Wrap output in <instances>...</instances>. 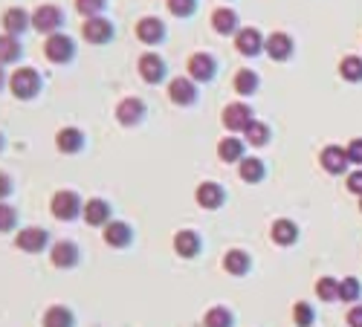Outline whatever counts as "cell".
<instances>
[{
    "mask_svg": "<svg viewBox=\"0 0 362 327\" xmlns=\"http://www.w3.org/2000/svg\"><path fill=\"white\" fill-rule=\"evenodd\" d=\"M44 87V78L35 67H18L9 76V93L18 102H32Z\"/></svg>",
    "mask_w": 362,
    "mask_h": 327,
    "instance_id": "6da1fadb",
    "label": "cell"
},
{
    "mask_svg": "<svg viewBox=\"0 0 362 327\" xmlns=\"http://www.w3.org/2000/svg\"><path fill=\"white\" fill-rule=\"evenodd\" d=\"M49 211H53L55 220L70 223V220L81 218V211H85V200H81L73 188H61V191L53 194V200H49Z\"/></svg>",
    "mask_w": 362,
    "mask_h": 327,
    "instance_id": "7a4b0ae2",
    "label": "cell"
},
{
    "mask_svg": "<svg viewBox=\"0 0 362 327\" xmlns=\"http://www.w3.org/2000/svg\"><path fill=\"white\" fill-rule=\"evenodd\" d=\"M44 58L49 64H70L76 58V41L67 32H55V35L44 38Z\"/></svg>",
    "mask_w": 362,
    "mask_h": 327,
    "instance_id": "3957f363",
    "label": "cell"
},
{
    "mask_svg": "<svg viewBox=\"0 0 362 327\" xmlns=\"http://www.w3.org/2000/svg\"><path fill=\"white\" fill-rule=\"evenodd\" d=\"M15 247L26 255H38V252L53 247V243H49V232L44 226H24V229H18V235H15Z\"/></svg>",
    "mask_w": 362,
    "mask_h": 327,
    "instance_id": "277c9868",
    "label": "cell"
},
{
    "mask_svg": "<svg viewBox=\"0 0 362 327\" xmlns=\"http://www.w3.org/2000/svg\"><path fill=\"white\" fill-rule=\"evenodd\" d=\"M64 26V12L55 3H41L35 12H32V29L41 32V35H55Z\"/></svg>",
    "mask_w": 362,
    "mask_h": 327,
    "instance_id": "5b68a950",
    "label": "cell"
},
{
    "mask_svg": "<svg viewBox=\"0 0 362 327\" xmlns=\"http://www.w3.org/2000/svg\"><path fill=\"white\" fill-rule=\"evenodd\" d=\"M81 38H85L87 44H93V46H105V44H110L113 38H117V26H113V21H107L105 15L87 18L85 24H81Z\"/></svg>",
    "mask_w": 362,
    "mask_h": 327,
    "instance_id": "8992f818",
    "label": "cell"
},
{
    "mask_svg": "<svg viewBox=\"0 0 362 327\" xmlns=\"http://www.w3.org/2000/svg\"><path fill=\"white\" fill-rule=\"evenodd\" d=\"M221 122H223V127L229 130V134H243V130L255 122V116H252V107L246 102H232V105L223 107Z\"/></svg>",
    "mask_w": 362,
    "mask_h": 327,
    "instance_id": "52a82bcc",
    "label": "cell"
},
{
    "mask_svg": "<svg viewBox=\"0 0 362 327\" xmlns=\"http://www.w3.org/2000/svg\"><path fill=\"white\" fill-rule=\"evenodd\" d=\"M186 76L191 81H197V85H206V81H212L218 76V61L215 55H209V53H194L189 55L186 61Z\"/></svg>",
    "mask_w": 362,
    "mask_h": 327,
    "instance_id": "ba28073f",
    "label": "cell"
},
{
    "mask_svg": "<svg viewBox=\"0 0 362 327\" xmlns=\"http://www.w3.org/2000/svg\"><path fill=\"white\" fill-rule=\"evenodd\" d=\"M134 32H137V41L145 44V46H160L162 41H166V24H162L157 15H145V18H139Z\"/></svg>",
    "mask_w": 362,
    "mask_h": 327,
    "instance_id": "9c48e42d",
    "label": "cell"
},
{
    "mask_svg": "<svg viewBox=\"0 0 362 327\" xmlns=\"http://www.w3.org/2000/svg\"><path fill=\"white\" fill-rule=\"evenodd\" d=\"M145 113H148V105L139 99V96H125V99L117 105V122L122 127H137V125H142Z\"/></svg>",
    "mask_w": 362,
    "mask_h": 327,
    "instance_id": "30bf717a",
    "label": "cell"
},
{
    "mask_svg": "<svg viewBox=\"0 0 362 327\" xmlns=\"http://www.w3.org/2000/svg\"><path fill=\"white\" fill-rule=\"evenodd\" d=\"M137 73H139V78L145 81V85H160L169 73L166 58H162L160 53H142L139 64H137Z\"/></svg>",
    "mask_w": 362,
    "mask_h": 327,
    "instance_id": "8fae6325",
    "label": "cell"
},
{
    "mask_svg": "<svg viewBox=\"0 0 362 327\" xmlns=\"http://www.w3.org/2000/svg\"><path fill=\"white\" fill-rule=\"evenodd\" d=\"M134 235H137L134 226L125 223V220H117V218L102 229V240L107 243L110 249H128L130 243H134Z\"/></svg>",
    "mask_w": 362,
    "mask_h": 327,
    "instance_id": "7c38bea8",
    "label": "cell"
},
{
    "mask_svg": "<svg viewBox=\"0 0 362 327\" xmlns=\"http://www.w3.org/2000/svg\"><path fill=\"white\" fill-rule=\"evenodd\" d=\"M81 220L93 229H105L113 220V206L105 197H90L85 200V211H81Z\"/></svg>",
    "mask_w": 362,
    "mask_h": 327,
    "instance_id": "4fadbf2b",
    "label": "cell"
},
{
    "mask_svg": "<svg viewBox=\"0 0 362 327\" xmlns=\"http://www.w3.org/2000/svg\"><path fill=\"white\" fill-rule=\"evenodd\" d=\"M78 243L76 240H55L53 247H49V264L55 269H73L78 264Z\"/></svg>",
    "mask_w": 362,
    "mask_h": 327,
    "instance_id": "5bb4252c",
    "label": "cell"
},
{
    "mask_svg": "<svg viewBox=\"0 0 362 327\" xmlns=\"http://www.w3.org/2000/svg\"><path fill=\"white\" fill-rule=\"evenodd\" d=\"M169 99L177 107H191L197 102V81H191L189 76H177L169 81Z\"/></svg>",
    "mask_w": 362,
    "mask_h": 327,
    "instance_id": "9a60e30c",
    "label": "cell"
},
{
    "mask_svg": "<svg viewBox=\"0 0 362 327\" xmlns=\"http://www.w3.org/2000/svg\"><path fill=\"white\" fill-rule=\"evenodd\" d=\"M194 200H197V206H200V209L215 211V209H221L226 203V188L221 183H215V179H206V183L197 186Z\"/></svg>",
    "mask_w": 362,
    "mask_h": 327,
    "instance_id": "2e32d148",
    "label": "cell"
},
{
    "mask_svg": "<svg viewBox=\"0 0 362 327\" xmlns=\"http://www.w3.org/2000/svg\"><path fill=\"white\" fill-rule=\"evenodd\" d=\"M85 145H87V136H85V130H81V127L67 125V127H61L55 134V148L61 154H67V157L81 154V151H85Z\"/></svg>",
    "mask_w": 362,
    "mask_h": 327,
    "instance_id": "e0dca14e",
    "label": "cell"
},
{
    "mask_svg": "<svg viewBox=\"0 0 362 327\" xmlns=\"http://www.w3.org/2000/svg\"><path fill=\"white\" fill-rule=\"evenodd\" d=\"M264 35L255 29V26H243V29H238V35H235V50L243 55V58H255V55H261L264 53Z\"/></svg>",
    "mask_w": 362,
    "mask_h": 327,
    "instance_id": "ac0fdd59",
    "label": "cell"
},
{
    "mask_svg": "<svg viewBox=\"0 0 362 327\" xmlns=\"http://www.w3.org/2000/svg\"><path fill=\"white\" fill-rule=\"evenodd\" d=\"M0 26H3L6 35L21 38L26 29H32V12H26L24 6H9L3 12V18H0Z\"/></svg>",
    "mask_w": 362,
    "mask_h": 327,
    "instance_id": "d6986e66",
    "label": "cell"
},
{
    "mask_svg": "<svg viewBox=\"0 0 362 327\" xmlns=\"http://www.w3.org/2000/svg\"><path fill=\"white\" fill-rule=\"evenodd\" d=\"M200 249H203V238L197 235L194 229H180V232L174 235V252H177L180 258L191 260V258L200 255Z\"/></svg>",
    "mask_w": 362,
    "mask_h": 327,
    "instance_id": "ffe728a7",
    "label": "cell"
},
{
    "mask_svg": "<svg viewBox=\"0 0 362 327\" xmlns=\"http://www.w3.org/2000/svg\"><path fill=\"white\" fill-rule=\"evenodd\" d=\"M293 38L287 35V32H273V35H267L264 41V53L273 58V61H287L293 55Z\"/></svg>",
    "mask_w": 362,
    "mask_h": 327,
    "instance_id": "44dd1931",
    "label": "cell"
},
{
    "mask_svg": "<svg viewBox=\"0 0 362 327\" xmlns=\"http://www.w3.org/2000/svg\"><path fill=\"white\" fill-rule=\"evenodd\" d=\"M212 29H215L218 35H238V15H235V9L221 6V9L212 12Z\"/></svg>",
    "mask_w": 362,
    "mask_h": 327,
    "instance_id": "7402d4cb",
    "label": "cell"
},
{
    "mask_svg": "<svg viewBox=\"0 0 362 327\" xmlns=\"http://www.w3.org/2000/svg\"><path fill=\"white\" fill-rule=\"evenodd\" d=\"M348 151L339 148V145H327V148L322 151V168L327 174H342L345 168H348Z\"/></svg>",
    "mask_w": 362,
    "mask_h": 327,
    "instance_id": "603a6c76",
    "label": "cell"
},
{
    "mask_svg": "<svg viewBox=\"0 0 362 327\" xmlns=\"http://www.w3.org/2000/svg\"><path fill=\"white\" fill-rule=\"evenodd\" d=\"M24 55V44L21 38H15V35H0V67H9V64H18Z\"/></svg>",
    "mask_w": 362,
    "mask_h": 327,
    "instance_id": "cb8c5ba5",
    "label": "cell"
},
{
    "mask_svg": "<svg viewBox=\"0 0 362 327\" xmlns=\"http://www.w3.org/2000/svg\"><path fill=\"white\" fill-rule=\"evenodd\" d=\"M41 324H44V327H76V316H73L70 307L53 304V307H46Z\"/></svg>",
    "mask_w": 362,
    "mask_h": 327,
    "instance_id": "d4e9b609",
    "label": "cell"
},
{
    "mask_svg": "<svg viewBox=\"0 0 362 327\" xmlns=\"http://www.w3.org/2000/svg\"><path fill=\"white\" fill-rule=\"evenodd\" d=\"M250 267H252V258H250V252H246V249H229L223 255V269L229 275H246V272H250Z\"/></svg>",
    "mask_w": 362,
    "mask_h": 327,
    "instance_id": "484cf974",
    "label": "cell"
},
{
    "mask_svg": "<svg viewBox=\"0 0 362 327\" xmlns=\"http://www.w3.org/2000/svg\"><path fill=\"white\" fill-rule=\"evenodd\" d=\"M270 238H273V243H278V247H293V243L299 240V226H295L293 220H275L273 229H270Z\"/></svg>",
    "mask_w": 362,
    "mask_h": 327,
    "instance_id": "4316f807",
    "label": "cell"
},
{
    "mask_svg": "<svg viewBox=\"0 0 362 327\" xmlns=\"http://www.w3.org/2000/svg\"><path fill=\"white\" fill-rule=\"evenodd\" d=\"M238 174H241L243 183H261V179L267 177V168L258 157H243L241 166H238Z\"/></svg>",
    "mask_w": 362,
    "mask_h": 327,
    "instance_id": "83f0119b",
    "label": "cell"
},
{
    "mask_svg": "<svg viewBox=\"0 0 362 327\" xmlns=\"http://www.w3.org/2000/svg\"><path fill=\"white\" fill-rule=\"evenodd\" d=\"M243 148H246V142L238 139V136H223L218 142V157L223 162H241L243 159Z\"/></svg>",
    "mask_w": 362,
    "mask_h": 327,
    "instance_id": "f1b7e54d",
    "label": "cell"
},
{
    "mask_svg": "<svg viewBox=\"0 0 362 327\" xmlns=\"http://www.w3.org/2000/svg\"><path fill=\"white\" fill-rule=\"evenodd\" d=\"M232 324H235V316L229 313V307H223V304L209 307L203 316V327H232Z\"/></svg>",
    "mask_w": 362,
    "mask_h": 327,
    "instance_id": "f546056e",
    "label": "cell"
},
{
    "mask_svg": "<svg viewBox=\"0 0 362 327\" xmlns=\"http://www.w3.org/2000/svg\"><path fill=\"white\" fill-rule=\"evenodd\" d=\"M232 87H235V93L238 96H252L255 90H258V73H252V70H238L235 73V78H232Z\"/></svg>",
    "mask_w": 362,
    "mask_h": 327,
    "instance_id": "4dcf8cb0",
    "label": "cell"
},
{
    "mask_svg": "<svg viewBox=\"0 0 362 327\" xmlns=\"http://www.w3.org/2000/svg\"><path fill=\"white\" fill-rule=\"evenodd\" d=\"M243 142L246 145H252V148H264V145L270 142V127L264 125V122H252L250 127H246L243 130Z\"/></svg>",
    "mask_w": 362,
    "mask_h": 327,
    "instance_id": "1f68e13d",
    "label": "cell"
},
{
    "mask_svg": "<svg viewBox=\"0 0 362 327\" xmlns=\"http://www.w3.org/2000/svg\"><path fill=\"white\" fill-rule=\"evenodd\" d=\"M339 76H342L345 81H362V58H356V55L342 58V64H339Z\"/></svg>",
    "mask_w": 362,
    "mask_h": 327,
    "instance_id": "d6a6232c",
    "label": "cell"
},
{
    "mask_svg": "<svg viewBox=\"0 0 362 327\" xmlns=\"http://www.w3.org/2000/svg\"><path fill=\"white\" fill-rule=\"evenodd\" d=\"M15 229H18V209L3 200L0 203V235L15 232Z\"/></svg>",
    "mask_w": 362,
    "mask_h": 327,
    "instance_id": "836d02e7",
    "label": "cell"
},
{
    "mask_svg": "<svg viewBox=\"0 0 362 327\" xmlns=\"http://www.w3.org/2000/svg\"><path fill=\"white\" fill-rule=\"evenodd\" d=\"M107 9V0H76V12L81 15V18H98Z\"/></svg>",
    "mask_w": 362,
    "mask_h": 327,
    "instance_id": "e575fe53",
    "label": "cell"
},
{
    "mask_svg": "<svg viewBox=\"0 0 362 327\" xmlns=\"http://www.w3.org/2000/svg\"><path fill=\"white\" fill-rule=\"evenodd\" d=\"M166 9L169 15H174V18H191V15L197 12V0H166Z\"/></svg>",
    "mask_w": 362,
    "mask_h": 327,
    "instance_id": "d590c367",
    "label": "cell"
},
{
    "mask_svg": "<svg viewBox=\"0 0 362 327\" xmlns=\"http://www.w3.org/2000/svg\"><path fill=\"white\" fill-rule=\"evenodd\" d=\"M293 319H295V324H299V327H313L316 313H313V307H310L307 301H299L293 307Z\"/></svg>",
    "mask_w": 362,
    "mask_h": 327,
    "instance_id": "8d00e7d4",
    "label": "cell"
},
{
    "mask_svg": "<svg viewBox=\"0 0 362 327\" xmlns=\"http://www.w3.org/2000/svg\"><path fill=\"white\" fill-rule=\"evenodd\" d=\"M316 296L322 301H336L339 299V281H334V278H322V281L316 284Z\"/></svg>",
    "mask_w": 362,
    "mask_h": 327,
    "instance_id": "74e56055",
    "label": "cell"
},
{
    "mask_svg": "<svg viewBox=\"0 0 362 327\" xmlns=\"http://www.w3.org/2000/svg\"><path fill=\"white\" fill-rule=\"evenodd\" d=\"M359 281L356 278H345V281H339V301H356L359 299Z\"/></svg>",
    "mask_w": 362,
    "mask_h": 327,
    "instance_id": "f35d334b",
    "label": "cell"
},
{
    "mask_svg": "<svg viewBox=\"0 0 362 327\" xmlns=\"http://www.w3.org/2000/svg\"><path fill=\"white\" fill-rule=\"evenodd\" d=\"M12 194H15V179H12L6 171H0V203L9 200Z\"/></svg>",
    "mask_w": 362,
    "mask_h": 327,
    "instance_id": "ab89813d",
    "label": "cell"
},
{
    "mask_svg": "<svg viewBox=\"0 0 362 327\" xmlns=\"http://www.w3.org/2000/svg\"><path fill=\"white\" fill-rule=\"evenodd\" d=\"M345 151H348V159H351V162L362 166V139H351V142H348V148H345Z\"/></svg>",
    "mask_w": 362,
    "mask_h": 327,
    "instance_id": "60d3db41",
    "label": "cell"
},
{
    "mask_svg": "<svg viewBox=\"0 0 362 327\" xmlns=\"http://www.w3.org/2000/svg\"><path fill=\"white\" fill-rule=\"evenodd\" d=\"M348 188H351L354 194H359V197H362V171H354V174L348 177Z\"/></svg>",
    "mask_w": 362,
    "mask_h": 327,
    "instance_id": "b9f144b4",
    "label": "cell"
},
{
    "mask_svg": "<svg viewBox=\"0 0 362 327\" xmlns=\"http://www.w3.org/2000/svg\"><path fill=\"white\" fill-rule=\"evenodd\" d=\"M348 324H351V327H362V307H351Z\"/></svg>",
    "mask_w": 362,
    "mask_h": 327,
    "instance_id": "7bdbcfd3",
    "label": "cell"
},
{
    "mask_svg": "<svg viewBox=\"0 0 362 327\" xmlns=\"http://www.w3.org/2000/svg\"><path fill=\"white\" fill-rule=\"evenodd\" d=\"M3 87H9V78H6V73H3V67H0V90Z\"/></svg>",
    "mask_w": 362,
    "mask_h": 327,
    "instance_id": "ee69618b",
    "label": "cell"
},
{
    "mask_svg": "<svg viewBox=\"0 0 362 327\" xmlns=\"http://www.w3.org/2000/svg\"><path fill=\"white\" fill-rule=\"evenodd\" d=\"M3 145H6V139H3V134H0V151H3Z\"/></svg>",
    "mask_w": 362,
    "mask_h": 327,
    "instance_id": "f6af8a7d",
    "label": "cell"
},
{
    "mask_svg": "<svg viewBox=\"0 0 362 327\" xmlns=\"http://www.w3.org/2000/svg\"><path fill=\"white\" fill-rule=\"evenodd\" d=\"M359 211H362V197H359Z\"/></svg>",
    "mask_w": 362,
    "mask_h": 327,
    "instance_id": "bcb514c9",
    "label": "cell"
}]
</instances>
